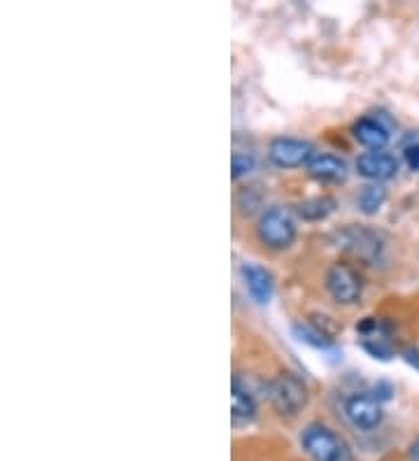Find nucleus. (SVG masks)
<instances>
[{"label": "nucleus", "instance_id": "obj_1", "mask_svg": "<svg viewBox=\"0 0 419 461\" xmlns=\"http://www.w3.org/2000/svg\"><path fill=\"white\" fill-rule=\"evenodd\" d=\"M266 392H269V399L273 403V408L282 417H296L307 405V399H310L305 380L301 375H296V373L289 371L275 375L266 384Z\"/></svg>", "mask_w": 419, "mask_h": 461}, {"label": "nucleus", "instance_id": "obj_2", "mask_svg": "<svg viewBox=\"0 0 419 461\" xmlns=\"http://www.w3.org/2000/svg\"><path fill=\"white\" fill-rule=\"evenodd\" d=\"M257 236L259 240L269 249L282 252L289 249L291 242L296 240V220L285 205H273V208L263 210L257 221Z\"/></svg>", "mask_w": 419, "mask_h": 461}, {"label": "nucleus", "instance_id": "obj_3", "mask_svg": "<svg viewBox=\"0 0 419 461\" xmlns=\"http://www.w3.org/2000/svg\"><path fill=\"white\" fill-rule=\"evenodd\" d=\"M301 445L314 461H347V445L324 424H307L301 433Z\"/></svg>", "mask_w": 419, "mask_h": 461}, {"label": "nucleus", "instance_id": "obj_4", "mask_svg": "<svg viewBox=\"0 0 419 461\" xmlns=\"http://www.w3.org/2000/svg\"><path fill=\"white\" fill-rule=\"evenodd\" d=\"M359 343L375 359H391L394 357V343H391V324L378 317H366L357 324Z\"/></svg>", "mask_w": 419, "mask_h": 461}, {"label": "nucleus", "instance_id": "obj_5", "mask_svg": "<svg viewBox=\"0 0 419 461\" xmlns=\"http://www.w3.org/2000/svg\"><path fill=\"white\" fill-rule=\"evenodd\" d=\"M326 289L342 305L359 303L363 292L361 276L350 264H333L326 270Z\"/></svg>", "mask_w": 419, "mask_h": 461}, {"label": "nucleus", "instance_id": "obj_6", "mask_svg": "<svg viewBox=\"0 0 419 461\" xmlns=\"http://www.w3.org/2000/svg\"><path fill=\"white\" fill-rule=\"evenodd\" d=\"M338 248L352 252L359 259H378L382 252V238L369 226H347L338 233Z\"/></svg>", "mask_w": 419, "mask_h": 461}, {"label": "nucleus", "instance_id": "obj_7", "mask_svg": "<svg viewBox=\"0 0 419 461\" xmlns=\"http://www.w3.org/2000/svg\"><path fill=\"white\" fill-rule=\"evenodd\" d=\"M345 415L350 424L361 431H373L382 424V403L369 392H357L345 401Z\"/></svg>", "mask_w": 419, "mask_h": 461}, {"label": "nucleus", "instance_id": "obj_8", "mask_svg": "<svg viewBox=\"0 0 419 461\" xmlns=\"http://www.w3.org/2000/svg\"><path fill=\"white\" fill-rule=\"evenodd\" d=\"M269 157L279 168H296V166L307 164L313 154V145L298 138H275L269 147Z\"/></svg>", "mask_w": 419, "mask_h": 461}, {"label": "nucleus", "instance_id": "obj_9", "mask_svg": "<svg viewBox=\"0 0 419 461\" xmlns=\"http://www.w3.org/2000/svg\"><path fill=\"white\" fill-rule=\"evenodd\" d=\"M357 170L366 180L378 182L391 180L398 173V158L389 152H366L357 158Z\"/></svg>", "mask_w": 419, "mask_h": 461}, {"label": "nucleus", "instance_id": "obj_10", "mask_svg": "<svg viewBox=\"0 0 419 461\" xmlns=\"http://www.w3.org/2000/svg\"><path fill=\"white\" fill-rule=\"evenodd\" d=\"M345 158L335 157V154H314L307 161V175L319 182H342L347 177Z\"/></svg>", "mask_w": 419, "mask_h": 461}, {"label": "nucleus", "instance_id": "obj_11", "mask_svg": "<svg viewBox=\"0 0 419 461\" xmlns=\"http://www.w3.org/2000/svg\"><path fill=\"white\" fill-rule=\"evenodd\" d=\"M242 280H245L247 292L251 294V298L257 301V303H269L270 298H273V276H270L269 270L263 268L259 264H242L241 268Z\"/></svg>", "mask_w": 419, "mask_h": 461}, {"label": "nucleus", "instance_id": "obj_12", "mask_svg": "<svg viewBox=\"0 0 419 461\" xmlns=\"http://www.w3.org/2000/svg\"><path fill=\"white\" fill-rule=\"evenodd\" d=\"M352 133L363 147H369L373 152H382V147L389 142V129L382 124L380 119L373 117H361L354 122Z\"/></svg>", "mask_w": 419, "mask_h": 461}, {"label": "nucleus", "instance_id": "obj_13", "mask_svg": "<svg viewBox=\"0 0 419 461\" xmlns=\"http://www.w3.org/2000/svg\"><path fill=\"white\" fill-rule=\"evenodd\" d=\"M231 411H233L235 422H247V420H251V417L257 415V401H254V394H251L247 384H242L238 373H235L233 380H231Z\"/></svg>", "mask_w": 419, "mask_h": 461}, {"label": "nucleus", "instance_id": "obj_14", "mask_svg": "<svg viewBox=\"0 0 419 461\" xmlns=\"http://www.w3.org/2000/svg\"><path fill=\"white\" fill-rule=\"evenodd\" d=\"M294 336L301 340V343H307L313 345L314 349H331L333 348V338H331L329 331H324V329L319 327V324H314V321H296L294 324Z\"/></svg>", "mask_w": 419, "mask_h": 461}, {"label": "nucleus", "instance_id": "obj_15", "mask_svg": "<svg viewBox=\"0 0 419 461\" xmlns=\"http://www.w3.org/2000/svg\"><path fill=\"white\" fill-rule=\"evenodd\" d=\"M333 210H335V201L331 196L307 198V201L298 203V205H296L298 217H301V220H305V221L326 220V217H329Z\"/></svg>", "mask_w": 419, "mask_h": 461}, {"label": "nucleus", "instance_id": "obj_16", "mask_svg": "<svg viewBox=\"0 0 419 461\" xmlns=\"http://www.w3.org/2000/svg\"><path fill=\"white\" fill-rule=\"evenodd\" d=\"M385 201H387V189L382 185H366L357 196L359 208H361L363 214H375L382 205H385Z\"/></svg>", "mask_w": 419, "mask_h": 461}, {"label": "nucleus", "instance_id": "obj_17", "mask_svg": "<svg viewBox=\"0 0 419 461\" xmlns=\"http://www.w3.org/2000/svg\"><path fill=\"white\" fill-rule=\"evenodd\" d=\"M251 168H254V157L251 154L233 152V157H231V177L233 180H241L242 175L250 173Z\"/></svg>", "mask_w": 419, "mask_h": 461}, {"label": "nucleus", "instance_id": "obj_18", "mask_svg": "<svg viewBox=\"0 0 419 461\" xmlns=\"http://www.w3.org/2000/svg\"><path fill=\"white\" fill-rule=\"evenodd\" d=\"M405 161H408L410 168L419 170V142H417V145H413V147H408V149H405Z\"/></svg>", "mask_w": 419, "mask_h": 461}, {"label": "nucleus", "instance_id": "obj_19", "mask_svg": "<svg viewBox=\"0 0 419 461\" xmlns=\"http://www.w3.org/2000/svg\"><path fill=\"white\" fill-rule=\"evenodd\" d=\"M373 396L378 401H387V399H391V384H387V383H380V384H375V389H373Z\"/></svg>", "mask_w": 419, "mask_h": 461}, {"label": "nucleus", "instance_id": "obj_20", "mask_svg": "<svg viewBox=\"0 0 419 461\" xmlns=\"http://www.w3.org/2000/svg\"><path fill=\"white\" fill-rule=\"evenodd\" d=\"M403 357H405V361H408V364H413V366H417L419 368V352L417 349H405V352H403Z\"/></svg>", "mask_w": 419, "mask_h": 461}, {"label": "nucleus", "instance_id": "obj_21", "mask_svg": "<svg viewBox=\"0 0 419 461\" xmlns=\"http://www.w3.org/2000/svg\"><path fill=\"white\" fill-rule=\"evenodd\" d=\"M410 459H413V461H419V438L414 440L413 445H410Z\"/></svg>", "mask_w": 419, "mask_h": 461}]
</instances>
